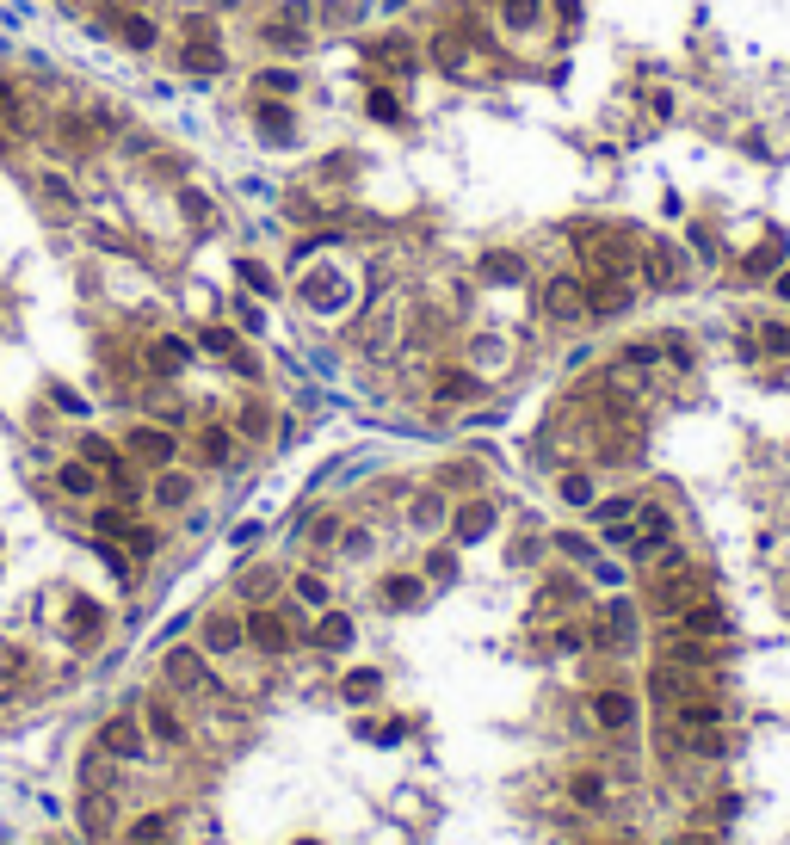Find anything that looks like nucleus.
<instances>
[{
  "instance_id": "50",
  "label": "nucleus",
  "mask_w": 790,
  "mask_h": 845,
  "mask_svg": "<svg viewBox=\"0 0 790 845\" xmlns=\"http://www.w3.org/2000/svg\"><path fill=\"white\" fill-rule=\"evenodd\" d=\"M186 38H192V44H217V19H198V13H192V19H186Z\"/></svg>"
},
{
  "instance_id": "35",
  "label": "nucleus",
  "mask_w": 790,
  "mask_h": 845,
  "mask_svg": "<svg viewBox=\"0 0 790 845\" xmlns=\"http://www.w3.org/2000/svg\"><path fill=\"white\" fill-rule=\"evenodd\" d=\"M179 210H186V223H217V204H210V192H198V186L179 192Z\"/></svg>"
},
{
  "instance_id": "47",
  "label": "nucleus",
  "mask_w": 790,
  "mask_h": 845,
  "mask_svg": "<svg viewBox=\"0 0 790 845\" xmlns=\"http://www.w3.org/2000/svg\"><path fill=\"white\" fill-rule=\"evenodd\" d=\"M241 284H254L260 297H272V290H278V284H272V272H266L260 260H241Z\"/></svg>"
},
{
  "instance_id": "30",
  "label": "nucleus",
  "mask_w": 790,
  "mask_h": 845,
  "mask_svg": "<svg viewBox=\"0 0 790 845\" xmlns=\"http://www.w3.org/2000/svg\"><path fill=\"white\" fill-rule=\"evenodd\" d=\"M778 266H784V241H760V247H753L747 260H741L747 278H766V272H778Z\"/></svg>"
},
{
  "instance_id": "46",
  "label": "nucleus",
  "mask_w": 790,
  "mask_h": 845,
  "mask_svg": "<svg viewBox=\"0 0 790 845\" xmlns=\"http://www.w3.org/2000/svg\"><path fill=\"white\" fill-rule=\"evenodd\" d=\"M297 599L303 605H328V580H321V574H297Z\"/></svg>"
},
{
  "instance_id": "23",
  "label": "nucleus",
  "mask_w": 790,
  "mask_h": 845,
  "mask_svg": "<svg viewBox=\"0 0 790 845\" xmlns=\"http://www.w3.org/2000/svg\"><path fill=\"white\" fill-rule=\"evenodd\" d=\"M488 525H494V506H488V500L457 506V543H476V537H488Z\"/></svg>"
},
{
  "instance_id": "7",
  "label": "nucleus",
  "mask_w": 790,
  "mask_h": 845,
  "mask_svg": "<svg viewBox=\"0 0 790 845\" xmlns=\"http://www.w3.org/2000/svg\"><path fill=\"white\" fill-rule=\"evenodd\" d=\"M673 630L679 636H698V642H716V636H729V611L716 605V599H692L686 611L673 617Z\"/></svg>"
},
{
  "instance_id": "51",
  "label": "nucleus",
  "mask_w": 790,
  "mask_h": 845,
  "mask_svg": "<svg viewBox=\"0 0 790 845\" xmlns=\"http://www.w3.org/2000/svg\"><path fill=\"white\" fill-rule=\"evenodd\" d=\"M556 549H562V556H574V562H593V543H587V537H568V531H562Z\"/></svg>"
},
{
  "instance_id": "43",
  "label": "nucleus",
  "mask_w": 790,
  "mask_h": 845,
  "mask_svg": "<svg viewBox=\"0 0 790 845\" xmlns=\"http://www.w3.org/2000/svg\"><path fill=\"white\" fill-rule=\"evenodd\" d=\"M260 38H266L272 50H284V56H297V50H303V31H297V25H284V19H278V25H266Z\"/></svg>"
},
{
  "instance_id": "27",
  "label": "nucleus",
  "mask_w": 790,
  "mask_h": 845,
  "mask_svg": "<svg viewBox=\"0 0 790 845\" xmlns=\"http://www.w3.org/2000/svg\"><path fill=\"white\" fill-rule=\"evenodd\" d=\"M130 525H136V519H130V500H105V506L93 512V531H99V537H124Z\"/></svg>"
},
{
  "instance_id": "3",
  "label": "nucleus",
  "mask_w": 790,
  "mask_h": 845,
  "mask_svg": "<svg viewBox=\"0 0 790 845\" xmlns=\"http://www.w3.org/2000/svg\"><path fill=\"white\" fill-rule=\"evenodd\" d=\"M161 673H167L179 691H192V697H217V691H223L217 673H210V654H204V648H167Z\"/></svg>"
},
{
  "instance_id": "17",
  "label": "nucleus",
  "mask_w": 790,
  "mask_h": 845,
  "mask_svg": "<svg viewBox=\"0 0 790 845\" xmlns=\"http://www.w3.org/2000/svg\"><path fill=\"white\" fill-rule=\"evenodd\" d=\"M593 722L599 728H630L636 722V697L630 691H593Z\"/></svg>"
},
{
  "instance_id": "29",
  "label": "nucleus",
  "mask_w": 790,
  "mask_h": 845,
  "mask_svg": "<svg viewBox=\"0 0 790 845\" xmlns=\"http://www.w3.org/2000/svg\"><path fill=\"white\" fill-rule=\"evenodd\" d=\"M186 358H192V346H186V340H155V346H149V364H155L161 377L186 371Z\"/></svg>"
},
{
  "instance_id": "53",
  "label": "nucleus",
  "mask_w": 790,
  "mask_h": 845,
  "mask_svg": "<svg viewBox=\"0 0 790 845\" xmlns=\"http://www.w3.org/2000/svg\"><path fill=\"white\" fill-rule=\"evenodd\" d=\"M439 512H445V506H439L433 494H426V500H414V525H439Z\"/></svg>"
},
{
  "instance_id": "44",
  "label": "nucleus",
  "mask_w": 790,
  "mask_h": 845,
  "mask_svg": "<svg viewBox=\"0 0 790 845\" xmlns=\"http://www.w3.org/2000/svg\"><path fill=\"white\" fill-rule=\"evenodd\" d=\"M124 549H130V556H155V549H161V531H155V525H130V531H124Z\"/></svg>"
},
{
  "instance_id": "48",
  "label": "nucleus",
  "mask_w": 790,
  "mask_h": 845,
  "mask_svg": "<svg viewBox=\"0 0 790 845\" xmlns=\"http://www.w3.org/2000/svg\"><path fill=\"white\" fill-rule=\"evenodd\" d=\"M266 420H272L266 408H241V420H235V432H247V438H260V432H266Z\"/></svg>"
},
{
  "instance_id": "55",
  "label": "nucleus",
  "mask_w": 790,
  "mask_h": 845,
  "mask_svg": "<svg viewBox=\"0 0 790 845\" xmlns=\"http://www.w3.org/2000/svg\"><path fill=\"white\" fill-rule=\"evenodd\" d=\"M766 352H790V327H766Z\"/></svg>"
},
{
  "instance_id": "5",
  "label": "nucleus",
  "mask_w": 790,
  "mask_h": 845,
  "mask_svg": "<svg viewBox=\"0 0 790 845\" xmlns=\"http://www.w3.org/2000/svg\"><path fill=\"white\" fill-rule=\"evenodd\" d=\"M241 630H247V648H260V654H291L297 648V630L284 623V611H266V605L247 611Z\"/></svg>"
},
{
  "instance_id": "19",
  "label": "nucleus",
  "mask_w": 790,
  "mask_h": 845,
  "mask_svg": "<svg viewBox=\"0 0 790 845\" xmlns=\"http://www.w3.org/2000/svg\"><path fill=\"white\" fill-rule=\"evenodd\" d=\"M673 722H679V728H723V704H716V697H704V691H692L686 704H673Z\"/></svg>"
},
{
  "instance_id": "42",
  "label": "nucleus",
  "mask_w": 790,
  "mask_h": 845,
  "mask_svg": "<svg viewBox=\"0 0 790 845\" xmlns=\"http://www.w3.org/2000/svg\"><path fill=\"white\" fill-rule=\"evenodd\" d=\"M426 580H433V586H451V580H457V549H433V556H426Z\"/></svg>"
},
{
  "instance_id": "40",
  "label": "nucleus",
  "mask_w": 790,
  "mask_h": 845,
  "mask_svg": "<svg viewBox=\"0 0 790 845\" xmlns=\"http://www.w3.org/2000/svg\"><path fill=\"white\" fill-rule=\"evenodd\" d=\"M433 62L451 68V75H457V68H470V56H463V44L451 38V31H439V38H433Z\"/></svg>"
},
{
  "instance_id": "20",
  "label": "nucleus",
  "mask_w": 790,
  "mask_h": 845,
  "mask_svg": "<svg viewBox=\"0 0 790 845\" xmlns=\"http://www.w3.org/2000/svg\"><path fill=\"white\" fill-rule=\"evenodd\" d=\"M112 31H118L130 50H155V38H161V25L149 13H112Z\"/></svg>"
},
{
  "instance_id": "28",
  "label": "nucleus",
  "mask_w": 790,
  "mask_h": 845,
  "mask_svg": "<svg viewBox=\"0 0 790 845\" xmlns=\"http://www.w3.org/2000/svg\"><path fill=\"white\" fill-rule=\"evenodd\" d=\"M482 377L476 371H439V401H476Z\"/></svg>"
},
{
  "instance_id": "10",
  "label": "nucleus",
  "mask_w": 790,
  "mask_h": 845,
  "mask_svg": "<svg viewBox=\"0 0 790 845\" xmlns=\"http://www.w3.org/2000/svg\"><path fill=\"white\" fill-rule=\"evenodd\" d=\"M56 488L68 494V500H99V488H105V475L87 463V457H68L62 469H56Z\"/></svg>"
},
{
  "instance_id": "15",
  "label": "nucleus",
  "mask_w": 790,
  "mask_h": 845,
  "mask_svg": "<svg viewBox=\"0 0 790 845\" xmlns=\"http://www.w3.org/2000/svg\"><path fill=\"white\" fill-rule=\"evenodd\" d=\"M254 124L266 130V142H291V136H297V112H291L284 99H272V93L254 105Z\"/></svg>"
},
{
  "instance_id": "11",
  "label": "nucleus",
  "mask_w": 790,
  "mask_h": 845,
  "mask_svg": "<svg viewBox=\"0 0 790 845\" xmlns=\"http://www.w3.org/2000/svg\"><path fill=\"white\" fill-rule=\"evenodd\" d=\"M99 130H105V124H99L93 112H62V118H56V142H62L68 155H87L93 142H99Z\"/></svg>"
},
{
  "instance_id": "6",
  "label": "nucleus",
  "mask_w": 790,
  "mask_h": 845,
  "mask_svg": "<svg viewBox=\"0 0 790 845\" xmlns=\"http://www.w3.org/2000/svg\"><path fill=\"white\" fill-rule=\"evenodd\" d=\"M544 315L550 321H581L587 315V278H574V272H556V278H544Z\"/></svg>"
},
{
  "instance_id": "16",
  "label": "nucleus",
  "mask_w": 790,
  "mask_h": 845,
  "mask_svg": "<svg viewBox=\"0 0 790 845\" xmlns=\"http://www.w3.org/2000/svg\"><path fill=\"white\" fill-rule=\"evenodd\" d=\"M642 278H649L655 290H679V253H673L667 241L642 247Z\"/></svg>"
},
{
  "instance_id": "13",
  "label": "nucleus",
  "mask_w": 790,
  "mask_h": 845,
  "mask_svg": "<svg viewBox=\"0 0 790 845\" xmlns=\"http://www.w3.org/2000/svg\"><path fill=\"white\" fill-rule=\"evenodd\" d=\"M636 290L624 278H587V315H624Z\"/></svg>"
},
{
  "instance_id": "56",
  "label": "nucleus",
  "mask_w": 790,
  "mask_h": 845,
  "mask_svg": "<svg viewBox=\"0 0 790 845\" xmlns=\"http://www.w3.org/2000/svg\"><path fill=\"white\" fill-rule=\"evenodd\" d=\"M346 556H371V531H352L346 537Z\"/></svg>"
},
{
  "instance_id": "33",
  "label": "nucleus",
  "mask_w": 790,
  "mask_h": 845,
  "mask_svg": "<svg viewBox=\"0 0 790 845\" xmlns=\"http://www.w3.org/2000/svg\"><path fill=\"white\" fill-rule=\"evenodd\" d=\"M482 278H494V284H519V278H525L519 253H488V260H482Z\"/></svg>"
},
{
  "instance_id": "31",
  "label": "nucleus",
  "mask_w": 790,
  "mask_h": 845,
  "mask_svg": "<svg viewBox=\"0 0 790 845\" xmlns=\"http://www.w3.org/2000/svg\"><path fill=\"white\" fill-rule=\"evenodd\" d=\"M340 691L352 697V704H371V697L383 691V673H377V667H358V673H346V679H340Z\"/></svg>"
},
{
  "instance_id": "39",
  "label": "nucleus",
  "mask_w": 790,
  "mask_h": 845,
  "mask_svg": "<svg viewBox=\"0 0 790 845\" xmlns=\"http://www.w3.org/2000/svg\"><path fill=\"white\" fill-rule=\"evenodd\" d=\"M568 796L581 802V808H599V802H605V784L593 778V771H574V778H568Z\"/></svg>"
},
{
  "instance_id": "4",
  "label": "nucleus",
  "mask_w": 790,
  "mask_h": 845,
  "mask_svg": "<svg viewBox=\"0 0 790 845\" xmlns=\"http://www.w3.org/2000/svg\"><path fill=\"white\" fill-rule=\"evenodd\" d=\"M124 457H130L136 469H167V463L179 457V438H173L167 426H130V432H124Z\"/></svg>"
},
{
  "instance_id": "12",
  "label": "nucleus",
  "mask_w": 790,
  "mask_h": 845,
  "mask_svg": "<svg viewBox=\"0 0 790 845\" xmlns=\"http://www.w3.org/2000/svg\"><path fill=\"white\" fill-rule=\"evenodd\" d=\"M371 56H377L383 68H395V75H414V68H420V50H414L408 31H383V38L371 44Z\"/></svg>"
},
{
  "instance_id": "38",
  "label": "nucleus",
  "mask_w": 790,
  "mask_h": 845,
  "mask_svg": "<svg viewBox=\"0 0 790 845\" xmlns=\"http://www.w3.org/2000/svg\"><path fill=\"white\" fill-rule=\"evenodd\" d=\"M235 586H241V599H254V605H266V599L278 593V574H266V568H254V574H241Z\"/></svg>"
},
{
  "instance_id": "49",
  "label": "nucleus",
  "mask_w": 790,
  "mask_h": 845,
  "mask_svg": "<svg viewBox=\"0 0 790 845\" xmlns=\"http://www.w3.org/2000/svg\"><path fill=\"white\" fill-rule=\"evenodd\" d=\"M0 118H7V124H19V87H13L7 75H0Z\"/></svg>"
},
{
  "instance_id": "37",
  "label": "nucleus",
  "mask_w": 790,
  "mask_h": 845,
  "mask_svg": "<svg viewBox=\"0 0 790 845\" xmlns=\"http://www.w3.org/2000/svg\"><path fill=\"white\" fill-rule=\"evenodd\" d=\"M365 112H371L377 124H402V99H395L389 87H371V99H365Z\"/></svg>"
},
{
  "instance_id": "45",
  "label": "nucleus",
  "mask_w": 790,
  "mask_h": 845,
  "mask_svg": "<svg viewBox=\"0 0 790 845\" xmlns=\"http://www.w3.org/2000/svg\"><path fill=\"white\" fill-rule=\"evenodd\" d=\"M198 346L217 352V358H235V334H229V327H198Z\"/></svg>"
},
{
  "instance_id": "21",
  "label": "nucleus",
  "mask_w": 790,
  "mask_h": 845,
  "mask_svg": "<svg viewBox=\"0 0 790 845\" xmlns=\"http://www.w3.org/2000/svg\"><path fill=\"white\" fill-rule=\"evenodd\" d=\"M142 728H149L161 747H186V722H179V716H173V704H161V697L149 704V716H142Z\"/></svg>"
},
{
  "instance_id": "41",
  "label": "nucleus",
  "mask_w": 790,
  "mask_h": 845,
  "mask_svg": "<svg viewBox=\"0 0 790 845\" xmlns=\"http://www.w3.org/2000/svg\"><path fill=\"white\" fill-rule=\"evenodd\" d=\"M254 87H266V93H272V99H291V93H297V87H303V81H297V68H266V75H260V81H254Z\"/></svg>"
},
{
  "instance_id": "9",
  "label": "nucleus",
  "mask_w": 790,
  "mask_h": 845,
  "mask_svg": "<svg viewBox=\"0 0 790 845\" xmlns=\"http://www.w3.org/2000/svg\"><path fill=\"white\" fill-rule=\"evenodd\" d=\"M198 642H204V654H235V648H247V630H241L235 611H210L204 630H198Z\"/></svg>"
},
{
  "instance_id": "1",
  "label": "nucleus",
  "mask_w": 790,
  "mask_h": 845,
  "mask_svg": "<svg viewBox=\"0 0 790 845\" xmlns=\"http://www.w3.org/2000/svg\"><path fill=\"white\" fill-rule=\"evenodd\" d=\"M574 247H581V260H587V278H630L642 266V253L612 229H581Z\"/></svg>"
},
{
  "instance_id": "58",
  "label": "nucleus",
  "mask_w": 790,
  "mask_h": 845,
  "mask_svg": "<svg viewBox=\"0 0 790 845\" xmlns=\"http://www.w3.org/2000/svg\"><path fill=\"white\" fill-rule=\"evenodd\" d=\"M679 845H716L710 833H686V839H679Z\"/></svg>"
},
{
  "instance_id": "8",
  "label": "nucleus",
  "mask_w": 790,
  "mask_h": 845,
  "mask_svg": "<svg viewBox=\"0 0 790 845\" xmlns=\"http://www.w3.org/2000/svg\"><path fill=\"white\" fill-rule=\"evenodd\" d=\"M99 753H112V759H142L149 753V728H142L136 716H112L99 728Z\"/></svg>"
},
{
  "instance_id": "24",
  "label": "nucleus",
  "mask_w": 790,
  "mask_h": 845,
  "mask_svg": "<svg viewBox=\"0 0 790 845\" xmlns=\"http://www.w3.org/2000/svg\"><path fill=\"white\" fill-rule=\"evenodd\" d=\"M494 13L507 31H531L537 19H544V0H494Z\"/></svg>"
},
{
  "instance_id": "14",
  "label": "nucleus",
  "mask_w": 790,
  "mask_h": 845,
  "mask_svg": "<svg viewBox=\"0 0 790 845\" xmlns=\"http://www.w3.org/2000/svg\"><path fill=\"white\" fill-rule=\"evenodd\" d=\"M192 494H198V482H192V475L186 469H155V506L161 512H179V506H192Z\"/></svg>"
},
{
  "instance_id": "22",
  "label": "nucleus",
  "mask_w": 790,
  "mask_h": 845,
  "mask_svg": "<svg viewBox=\"0 0 790 845\" xmlns=\"http://www.w3.org/2000/svg\"><path fill=\"white\" fill-rule=\"evenodd\" d=\"M420 599H426V580H420V574H389V580H383V605H389V611H414Z\"/></svg>"
},
{
  "instance_id": "57",
  "label": "nucleus",
  "mask_w": 790,
  "mask_h": 845,
  "mask_svg": "<svg viewBox=\"0 0 790 845\" xmlns=\"http://www.w3.org/2000/svg\"><path fill=\"white\" fill-rule=\"evenodd\" d=\"M778 297H784V303H790V266H784V272H778Z\"/></svg>"
},
{
  "instance_id": "52",
  "label": "nucleus",
  "mask_w": 790,
  "mask_h": 845,
  "mask_svg": "<svg viewBox=\"0 0 790 845\" xmlns=\"http://www.w3.org/2000/svg\"><path fill=\"white\" fill-rule=\"evenodd\" d=\"M44 192H50L62 210H75V192H68V179H62V173H44Z\"/></svg>"
},
{
  "instance_id": "32",
  "label": "nucleus",
  "mask_w": 790,
  "mask_h": 845,
  "mask_svg": "<svg viewBox=\"0 0 790 845\" xmlns=\"http://www.w3.org/2000/svg\"><path fill=\"white\" fill-rule=\"evenodd\" d=\"M556 494H562L568 506H593V475H587V469H568L562 482H556Z\"/></svg>"
},
{
  "instance_id": "26",
  "label": "nucleus",
  "mask_w": 790,
  "mask_h": 845,
  "mask_svg": "<svg viewBox=\"0 0 790 845\" xmlns=\"http://www.w3.org/2000/svg\"><path fill=\"white\" fill-rule=\"evenodd\" d=\"M198 457H204L210 469H223V463L235 457V438H229V426H204V438H198Z\"/></svg>"
},
{
  "instance_id": "18",
  "label": "nucleus",
  "mask_w": 790,
  "mask_h": 845,
  "mask_svg": "<svg viewBox=\"0 0 790 845\" xmlns=\"http://www.w3.org/2000/svg\"><path fill=\"white\" fill-rule=\"evenodd\" d=\"M352 636H358V630H352V617H346V611H321L309 642H315V648H328V654H346V648H352Z\"/></svg>"
},
{
  "instance_id": "54",
  "label": "nucleus",
  "mask_w": 790,
  "mask_h": 845,
  "mask_svg": "<svg viewBox=\"0 0 790 845\" xmlns=\"http://www.w3.org/2000/svg\"><path fill=\"white\" fill-rule=\"evenodd\" d=\"M284 25L303 31V25H309V0H284Z\"/></svg>"
},
{
  "instance_id": "25",
  "label": "nucleus",
  "mask_w": 790,
  "mask_h": 845,
  "mask_svg": "<svg viewBox=\"0 0 790 845\" xmlns=\"http://www.w3.org/2000/svg\"><path fill=\"white\" fill-rule=\"evenodd\" d=\"M179 62H186L192 75H223V68H229V50H223V44H186V56H179Z\"/></svg>"
},
{
  "instance_id": "36",
  "label": "nucleus",
  "mask_w": 790,
  "mask_h": 845,
  "mask_svg": "<svg viewBox=\"0 0 790 845\" xmlns=\"http://www.w3.org/2000/svg\"><path fill=\"white\" fill-rule=\"evenodd\" d=\"M173 833V815H142L136 827H130V845H161Z\"/></svg>"
},
{
  "instance_id": "34",
  "label": "nucleus",
  "mask_w": 790,
  "mask_h": 845,
  "mask_svg": "<svg viewBox=\"0 0 790 845\" xmlns=\"http://www.w3.org/2000/svg\"><path fill=\"white\" fill-rule=\"evenodd\" d=\"M68 630H75V636L87 642L93 630H105V611H99V605H87V599H75V605H68Z\"/></svg>"
},
{
  "instance_id": "2",
  "label": "nucleus",
  "mask_w": 790,
  "mask_h": 845,
  "mask_svg": "<svg viewBox=\"0 0 790 845\" xmlns=\"http://www.w3.org/2000/svg\"><path fill=\"white\" fill-rule=\"evenodd\" d=\"M692 599H704V574H698L692 562H679L673 549H667V556H661V574L649 580V605H655L661 617H679Z\"/></svg>"
}]
</instances>
